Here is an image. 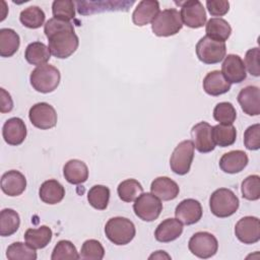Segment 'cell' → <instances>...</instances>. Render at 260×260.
Segmentation results:
<instances>
[{
	"label": "cell",
	"instance_id": "6da1fadb",
	"mask_svg": "<svg viewBox=\"0 0 260 260\" xmlns=\"http://www.w3.org/2000/svg\"><path fill=\"white\" fill-rule=\"evenodd\" d=\"M44 32L48 39V48L56 58L66 59L78 48L79 40L70 21L50 18L44 24Z\"/></svg>",
	"mask_w": 260,
	"mask_h": 260
},
{
	"label": "cell",
	"instance_id": "7a4b0ae2",
	"mask_svg": "<svg viewBox=\"0 0 260 260\" xmlns=\"http://www.w3.org/2000/svg\"><path fill=\"white\" fill-rule=\"evenodd\" d=\"M105 234L113 244L123 246L129 244L134 239L136 229L130 219L122 216H115L106 222Z\"/></svg>",
	"mask_w": 260,
	"mask_h": 260
},
{
	"label": "cell",
	"instance_id": "3957f363",
	"mask_svg": "<svg viewBox=\"0 0 260 260\" xmlns=\"http://www.w3.org/2000/svg\"><path fill=\"white\" fill-rule=\"evenodd\" d=\"M61 79L60 71L53 65L45 64L35 68L29 75V81L34 89L42 93L54 91Z\"/></svg>",
	"mask_w": 260,
	"mask_h": 260
},
{
	"label": "cell",
	"instance_id": "277c9868",
	"mask_svg": "<svg viewBox=\"0 0 260 260\" xmlns=\"http://www.w3.org/2000/svg\"><path fill=\"white\" fill-rule=\"evenodd\" d=\"M239 205V198L228 188L216 189L209 198L210 211L213 215L220 218L233 215L238 210Z\"/></svg>",
	"mask_w": 260,
	"mask_h": 260
},
{
	"label": "cell",
	"instance_id": "5b68a950",
	"mask_svg": "<svg viewBox=\"0 0 260 260\" xmlns=\"http://www.w3.org/2000/svg\"><path fill=\"white\" fill-rule=\"evenodd\" d=\"M183 27L180 12L175 8L159 11L151 21L152 32L157 37H171Z\"/></svg>",
	"mask_w": 260,
	"mask_h": 260
},
{
	"label": "cell",
	"instance_id": "8992f818",
	"mask_svg": "<svg viewBox=\"0 0 260 260\" xmlns=\"http://www.w3.org/2000/svg\"><path fill=\"white\" fill-rule=\"evenodd\" d=\"M197 58L204 64H216L222 61L226 54L224 42L215 41L207 36L202 37L196 44Z\"/></svg>",
	"mask_w": 260,
	"mask_h": 260
},
{
	"label": "cell",
	"instance_id": "52a82bcc",
	"mask_svg": "<svg viewBox=\"0 0 260 260\" xmlns=\"http://www.w3.org/2000/svg\"><path fill=\"white\" fill-rule=\"evenodd\" d=\"M133 210L137 217L150 222L159 216L162 211V203L152 193H141L134 201Z\"/></svg>",
	"mask_w": 260,
	"mask_h": 260
},
{
	"label": "cell",
	"instance_id": "ba28073f",
	"mask_svg": "<svg viewBox=\"0 0 260 260\" xmlns=\"http://www.w3.org/2000/svg\"><path fill=\"white\" fill-rule=\"evenodd\" d=\"M194 149L192 140H184L176 146L170 158V167L175 174L184 176L189 173L194 158Z\"/></svg>",
	"mask_w": 260,
	"mask_h": 260
},
{
	"label": "cell",
	"instance_id": "9c48e42d",
	"mask_svg": "<svg viewBox=\"0 0 260 260\" xmlns=\"http://www.w3.org/2000/svg\"><path fill=\"white\" fill-rule=\"evenodd\" d=\"M188 248L196 257L208 259L216 254L218 242L216 238L208 232H197L190 238Z\"/></svg>",
	"mask_w": 260,
	"mask_h": 260
},
{
	"label": "cell",
	"instance_id": "30bf717a",
	"mask_svg": "<svg viewBox=\"0 0 260 260\" xmlns=\"http://www.w3.org/2000/svg\"><path fill=\"white\" fill-rule=\"evenodd\" d=\"M28 118L30 123L41 130H48L55 127L58 120L56 110L45 102L35 104L29 109Z\"/></svg>",
	"mask_w": 260,
	"mask_h": 260
},
{
	"label": "cell",
	"instance_id": "8fae6325",
	"mask_svg": "<svg viewBox=\"0 0 260 260\" xmlns=\"http://www.w3.org/2000/svg\"><path fill=\"white\" fill-rule=\"evenodd\" d=\"M181 5V19L182 22L191 27H202L206 22V12L203 4L198 0H189L180 3Z\"/></svg>",
	"mask_w": 260,
	"mask_h": 260
},
{
	"label": "cell",
	"instance_id": "7c38bea8",
	"mask_svg": "<svg viewBox=\"0 0 260 260\" xmlns=\"http://www.w3.org/2000/svg\"><path fill=\"white\" fill-rule=\"evenodd\" d=\"M235 235L244 244H255L260 240V221L256 216H244L235 225Z\"/></svg>",
	"mask_w": 260,
	"mask_h": 260
},
{
	"label": "cell",
	"instance_id": "4fadbf2b",
	"mask_svg": "<svg viewBox=\"0 0 260 260\" xmlns=\"http://www.w3.org/2000/svg\"><path fill=\"white\" fill-rule=\"evenodd\" d=\"M220 72L230 83H241L247 77L244 61L236 54H229L224 57Z\"/></svg>",
	"mask_w": 260,
	"mask_h": 260
},
{
	"label": "cell",
	"instance_id": "5bb4252c",
	"mask_svg": "<svg viewBox=\"0 0 260 260\" xmlns=\"http://www.w3.org/2000/svg\"><path fill=\"white\" fill-rule=\"evenodd\" d=\"M192 142L194 147L201 153H207L215 148L212 139V126L207 122H199L191 129Z\"/></svg>",
	"mask_w": 260,
	"mask_h": 260
},
{
	"label": "cell",
	"instance_id": "9a60e30c",
	"mask_svg": "<svg viewBox=\"0 0 260 260\" xmlns=\"http://www.w3.org/2000/svg\"><path fill=\"white\" fill-rule=\"evenodd\" d=\"M202 212L201 203L193 198L182 200L175 209L176 218L186 225L198 222L202 217Z\"/></svg>",
	"mask_w": 260,
	"mask_h": 260
},
{
	"label": "cell",
	"instance_id": "2e32d148",
	"mask_svg": "<svg viewBox=\"0 0 260 260\" xmlns=\"http://www.w3.org/2000/svg\"><path fill=\"white\" fill-rule=\"evenodd\" d=\"M243 112L248 116L260 114V89L255 85H248L240 90L237 96Z\"/></svg>",
	"mask_w": 260,
	"mask_h": 260
},
{
	"label": "cell",
	"instance_id": "e0dca14e",
	"mask_svg": "<svg viewBox=\"0 0 260 260\" xmlns=\"http://www.w3.org/2000/svg\"><path fill=\"white\" fill-rule=\"evenodd\" d=\"M2 136L9 145L17 146L21 144L26 137V126L24 122L18 117L8 119L2 127Z\"/></svg>",
	"mask_w": 260,
	"mask_h": 260
},
{
	"label": "cell",
	"instance_id": "ac0fdd59",
	"mask_svg": "<svg viewBox=\"0 0 260 260\" xmlns=\"http://www.w3.org/2000/svg\"><path fill=\"white\" fill-rule=\"evenodd\" d=\"M26 188V179L22 173L16 170H10L1 177V190L4 194L14 197L19 196Z\"/></svg>",
	"mask_w": 260,
	"mask_h": 260
},
{
	"label": "cell",
	"instance_id": "d6986e66",
	"mask_svg": "<svg viewBox=\"0 0 260 260\" xmlns=\"http://www.w3.org/2000/svg\"><path fill=\"white\" fill-rule=\"evenodd\" d=\"M249 158L245 151L237 149L225 152L219 159V168L226 174L242 172L248 165Z\"/></svg>",
	"mask_w": 260,
	"mask_h": 260
},
{
	"label": "cell",
	"instance_id": "ffe728a7",
	"mask_svg": "<svg viewBox=\"0 0 260 260\" xmlns=\"http://www.w3.org/2000/svg\"><path fill=\"white\" fill-rule=\"evenodd\" d=\"M159 12V3L155 0L140 1L132 13V21L137 26H144L151 22Z\"/></svg>",
	"mask_w": 260,
	"mask_h": 260
},
{
	"label": "cell",
	"instance_id": "44dd1931",
	"mask_svg": "<svg viewBox=\"0 0 260 260\" xmlns=\"http://www.w3.org/2000/svg\"><path fill=\"white\" fill-rule=\"evenodd\" d=\"M150 191L160 200L170 201L179 195L180 188L178 184L169 177H157L151 182Z\"/></svg>",
	"mask_w": 260,
	"mask_h": 260
},
{
	"label": "cell",
	"instance_id": "7402d4cb",
	"mask_svg": "<svg viewBox=\"0 0 260 260\" xmlns=\"http://www.w3.org/2000/svg\"><path fill=\"white\" fill-rule=\"evenodd\" d=\"M183 233V223L177 218L162 220L154 232V238L160 243H170L177 240Z\"/></svg>",
	"mask_w": 260,
	"mask_h": 260
},
{
	"label": "cell",
	"instance_id": "603a6c76",
	"mask_svg": "<svg viewBox=\"0 0 260 260\" xmlns=\"http://www.w3.org/2000/svg\"><path fill=\"white\" fill-rule=\"evenodd\" d=\"M204 91L212 96H217L231 89V83L226 81L219 70H213L206 74L202 82Z\"/></svg>",
	"mask_w": 260,
	"mask_h": 260
},
{
	"label": "cell",
	"instance_id": "cb8c5ba5",
	"mask_svg": "<svg viewBox=\"0 0 260 260\" xmlns=\"http://www.w3.org/2000/svg\"><path fill=\"white\" fill-rule=\"evenodd\" d=\"M63 176L66 181L73 185L86 182L88 178V168L80 159H70L63 167Z\"/></svg>",
	"mask_w": 260,
	"mask_h": 260
},
{
	"label": "cell",
	"instance_id": "d4e9b609",
	"mask_svg": "<svg viewBox=\"0 0 260 260\" xmlns=\"http://www.w3.org/2000/svg\"><path fill=\"white\" fill-rule=\"evenodd\" d=\"M39 196L44 203L47 204H57L61 202L65 196V189L63 185L55 179H50L45 181L40 189Z\"/></svg>",
	"mask_w": 260,
	"mask_h": 260
},
{
	"label": "cell",
	"instance_id": "484cf974",
	"mask_svg": "<svg viewBox=\"0 0 260 260\" xmlns=\"http://www.w3.org/2000/svg\"><path fill=\"white\" fill-rule=\"evenodd\" d=\"M24 58L31 65H45L51 58L49 48L42 42H32L27 45L24 52Z\"/></svg>",
	"mask_w": 260,
	"mask_h": 260
},
{
	"label": "cell",
	"instance_id": "4316f807",
	"mask_svg": "<svg viewBox=\"0 0 260 260\" xmlns=\"http://www.w3.org/2000/svg\"><path fill=\"white\" fill-rule=\"evenodd\" d=\"M53 237L52 230L47 225H41L38 229H28L24 233V240L35 249H43L51 242Z\"/></svg>",
	"mask_w": 260,
	"mask_h": 260
},
{
	"label": "cell",
	"instance_id": "83f0119b",
	"mask_svg": "<svg viewBox=\"0 0 260 260\" xmlns=\"http://www.w3.org/2000/svg\"><path fill=\"white\" fill-rule=\"evenodd\" d=\"M20 45L18 34L12 28L0 29V56L7 58L13 56Z\"/></svg>",
	"mask_w": 260,
	"mask_h": 260
},
{
	"label": "cell",
	"instance_id": "f1b7e54d",
	"mask_svg": "<svg viewBox=\"0 0 260 260\" xmlns=\"http://www.w3.org/2000/svg\"><path fill=\"white\" fill-rule=\"evenodd\" d=\"M205 32L207 37L215 41L225 42L232 34V27L225 19L221 17H214L207 21Z\"/></svg>",
	"mask_w": 260,
	"mask_h": 260
},
{
	"label": "cell",
	"instance_id": "f546056e",
	"mask_svg": "<svg viewBox=\"0 0 260 260\" xmlns=\"http://www.w3.org/2000/svg\"><path fill=\"white\" fill-rule=\"evenodd\" d=\"M20 225L19 214L11 209L4 208L0 212V236L9 237L16 233Z\"/></svg>",
	"mask_w": 260,
	"mask_h": 260
},
{
	"label": "cell",
	"instance_id": "4dcf8cb0",
	"mask_svg": "<svg viewBox=\"0 0 260 260\" xmlns=\"http://www.w3.org/2000/svg\"><path fill=\"white\" fill-rule=\"evenodd\" d=\"M237 138V130L234 125L217 124L212 127V139L215 145L220 147L231 146Z\"/></svg>",
	"mask_w": 260,
	"mask_h": 260
},
{
	"label": "cell",
	"instance_id": "1f68e13d",
	"mask_svg": "<svg viewBox=\"0 0 260 260\" xmlns=\"http://www.w3.org/2000/svg\"><path fill=\"white\" fill-rule=\"evenodd\" d=\"M45 12L39 6H29L24 8L19 15V20L25 27L39 28L45 22Z\"/></svg>",
	"mask_w": 260,
	"mask_h": 260
},
{
	"label": "cell",
	"instance_id": "d6a6232c",
	"mask_svg": "<svg viewBox=\"0 0 260 260\" xmlns=\"http://www.w3.org/2000/svg\"><path fill=\"white\" fill-rule=\"evenodd\" d=\"M110 189L104 185H94L87 192V201L93 208L105 210L110 200Z\"/></svg>",
	"mask_w": 260,
	"mask_h": 260
},
{
	"label": "cell",
	"instance_id": "836d02e7",
	"mask_svg": "<svg viewBox=\"0 0 260 260\" xmlns=\"http://www.w3.org/2000/svg\"><path fill=\"white\" fill-rule=\"evenodd\" d=\"M6 257L9 260H36L38 255L36 249L30 247L27 243L14 242L8 246Z\"/></svg>",
	"mask_w": 260,
	"mask_h": 260
},
{
	"label": "cell",
	"instance_id": "e575fe53",
	"mask_svg": "<svg viewBox=\"0 0 260 260\" xmlns=\"http://www.w3.org/2000/svg\"><path fill=\"white\" fill-rule=\"evenodd\" d=\"M117 192L122 201L133 202L141 193H143V187L137 180L127 179L118 185Z\"/></svg>",
	"mask_w": 260,
	"mask_h": 260
},
{
	"label": "cell",
	"instance_id": "d590c367",
	"mask_svg": "<svg viewBox=\"0 0 260 260\" xmlns=\"http://www.w3.org/2000/svg\"><path fill=\"white\" fill-rule=\"evenodd\" d=\"M52 260H77L80 259L75 246L67 240L59 241L53 249Z\"/></svg>",
	"mask_w": 260,
	"mask_h": 260
},
{
	"label": "cell",
	"instance_id": "8d00e7d4",
	"mask_svg": "<svg viewBox=\"0 0 260 260\" xmlns=\"http://www.w3.org/2000/svg\"><path fill=\"white\" fill-rule=\"evenodd\" d=\"M213 118L219 124L233 125L237 118V111L229 102L218 103L213 109Z\"/></svg>",
	"mask_w": 260,
	"mask_h": 260
},
{
	"label": "cell",
	"instance_id": "74e56055",
	"mask_svg": "<svg viewBox=\"0 0 260 260\" xmlns=\"http://www.w3.org/2000/svg\"><path fill=\"white\" fill-rule=\"evenodd\" d=\"M105 256V249L101 242L94 239L86 240L79 253L80 259L83 260H102Z\"/></svg>",
	"mask_w": 260,
	"mask_h": 260
},
{
	"label": "cell",
	"instance_id": "f35d334b",
	"mask_svg": "<svg viewBox=\"0 0 260 260\" xmlns=\"http://www.w3.org/2000/svg\"><path fill=\"white\" fill-rule=\"evenodd\" d=\"M54 18L70 21L75 16V4L70 0H56L52 4Z\"/></svg>",
	"mask_w": 260,
	"mask_h": 260
},
{
	"label": "cell",
	"instance_id": "ab89813d",
	"mask_svg": "<svg viewBox=\"0 0 260 260\" xmlns=\"http://www.w3.org/2000/svg\"><path fill=\"white\" fill-rule=\"evenodd\" d=\"M243 198L256 201L260 198V177L258 175L248 176L241 185Z\"/></svg>",
	"mask_w": 260,
	"mask_h": 260
},
{
	"label": "cell",
	"instance_id": "60d3db41",
	"mask_svg": "<svg viewBox=\"0 0 260 260\" xmlns=\"http://www.w3.org/2000/svg\"><path fill=\"white\" fill-rule=\"evenodd\" d=\"M244 145L249 150H258L260 148V124H254L246 129Z\"/></svg>",
	"mask_w": 260,
	"mask_h": 260
},
{
	"label": "cell",
	"instance_id": "b9f144b4",
	"mask_svg": "<svg viewBox=\"0 0 260 260\" xmlns=\"http://www.w3.org/2000/svg\"><path fill=\"white\" fill-rule=\"evenodd\" d=\"M259 57H260V51L258 47L249 49L245 55V62H244L245 68H247L248 72L255 77L260 76Z\"/></svg>",
	"mask_w": 260,
	"mask_h": 260
},
{
	"label": "cell",
	"instance_id": "7bdbcfd3",
	"mask_svg": "<svg viewBox=\"0 0 260 260\" xmlns=\"http://www.w3.org/2000/svg\"><path fill=\"white\" fill-rule=\"evenodd\" d=\"M206 7L212 16H223L230 10V3L225 0H207Z\"/></svg>",
	"mask_w": 260,
	"mask_h": 260
},
{
	"label": "cell",
	"instance_id": "ee69618b",
	"mask_svg": "<svg viewBox=\"0 0 260 260\" xmlns=\"http://www.w3.org/2000/svg\"><path fill=\"white\" fill-rule=\"evenodd\" d=\"M0 112H10L13 109V101L11 99V95L4 88H0Z\"/></svg>",
	"mask_w": 260,
	"mask_h": 260
},
{
	"label": "cell",
	"instance_id": "f6af8a7d",
	"mask_svg": "<svg viewBox=\"0 0 260 260\" xmlns=\"http://www.w3.org/2000/svg\"><path fill=\"white\" fill-rule=\"evenodd\" d=\"M162 258L171 259V256L168 255L165 251H156L155 253H153L149 256V259H162Z\"/></svg>",
	"mask_w": 260,
	"mask_h": 260
}]
</instances>
